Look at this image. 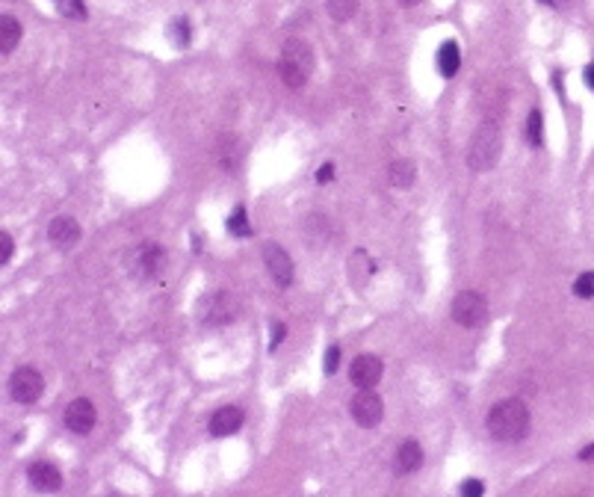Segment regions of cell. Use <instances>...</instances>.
<instances>
[{
  "label": "cell",
  "mask_w": 594,
  "mask_h": 497,
  "mask_svg": "<svg viewBox=\"0 0 594 497\" xmlns=\"http://www.w3.org/2000/svg\"><path fill=\"white\" fill-rule=\"evenodd\" d=\"M485 426L494 441H520L530 433V409L520 400H503L488 411Z\"/></svg>",
  "instance_id": "cell-1"
},
{
  "label": "cell",
  "mask_w": 594,
  "mask_h": 497,
  "mask_svg": "<svg viewBox=\"0 0 594 497\" xmlns=\"http://www.w3.org/2000/svg\"><path fill=\"white\" fill-rule=\"evenodd\" d=\"M278 72L290 89H302L313 72V51L305 39H290L278 59Z\"/></svg>",
  "instance_id": "cell-2"
},
{
  "label": "cell",
  "mask_w": 594,
  "mask_h": 497,
  "mask_svg": "<svg viewBox=\"0 0 594 497\" xmlns=\"http://www.w3.org/2000/svg\"><path fill=\"white\" fill-rule=\"evenodd\" d=\"M500 148H503V137L500 127L494 122H485L479 130L473 134L470 148H467V166L473 172H488L494 163L500 160Z\"/></svg>",
  "instance_id": "cell-3"
},
{
  "label": "cell",
  "mask_w": 594,
  "mask_h": 497,
  "mask_svg": "<svg viewBox=\"0 0 594 497\" xmlns=\"http://www.w3.org/2000/svg\"><path fill=\"white\" fill-rule=\"evenodd\" d=\"M488 317V302L482 293L476 290H461L455 299H453V320L458 326H467V329H476L482 326Z\"/></svg>",
  "instance_id": "cell-4"
},
{
  "label": "cell",
  "mask_w": 594,
  "mask_h": 497,
  "mask_svg": "<svg viewBox=\"0 0 594 497\" xmlns=\"http://www.w3.org/2000/svg\"><path fill=\"white\" fill-rule=\"evenodd\" d=\"M42 391H45V379L36 367H18L9 376V396L15 403H21V406L36 403Z\"/></svg>",
  "instance_id": "cell-5"
},
{
  "label": "cell",
  "mask_w": 594,
  "mask_h": 497,
  "mask_svg": "<svg viewBox=\"0 0 594 497\" xmlns=\"http://www.w3.org/2000/svg\"><path fill=\"white\" fill-rule=\"evenodd\" d=\"M349 409H352L355 423L358 426H367V429L378 426V423H382V418H385V403H382V396H378L373 388L358 391Z\"/></svg>",
  "instance_id": "cell-6"
},
{
  "label": "cell",
  "mask_w": 594,
  "mask_h": 497,
  "mask_svg": "<svg viewBox=\"0 0 594 497\" xmlns=\"http://www.w3.org/2000/svg\"><path fill=\"white\" fill-rule=\"evenodd\" d=\"M382 373H385L382 358H378V355H370V353L358 355V358L352 361V367H349V379H352V385H355V388H361V391L375 388V385H378V379H382Z\"/></svg>",
  "instance_id": "cell-7"
},
{
  "label": "cell",
  "mask_w": 594,
  "mask_h": 497,
  "mask_svg": "<svg viewBox=\"0 0 594 497\" xmlns=\"http://www.w3.org/2000/svg\"><path fill=\"white\" fill-rule=\"evenodd\" d=\"M263 263L272 275V281L278 287H290L293 285V261L278 243H267L263 246Z\"/></svg>",
  "instance_id": "cell-8"
},
{
  "label": "cell",
  "mask_w": 594,
  "mask_h": 497,
  "mask_svg": "<svg viewBox=\"0 0 594 497\" xmlns=\"http://www.w3.org/2000/svg\"><path fill=\"white\" fill-rule=\"evenodd\" d=\"M62 421H65V426H69L71 433L86 435V433H92V426L98 421V411H95L92 400H86V396H77V400H71L69 409H65V418Z\"/></svg>",
  "instance_id": "cell-9"
},
{
  "label": "cell",
  "mask_w": 594,
  "mask_h": 497,
  "mask_svg": "<svg viewBox=\"0 0 594 497\" xmlns=\"http://www.w3.org/2000/svg\"><path fill=\"white\" fill-rule=\"evenodd\" d=\"M237 317V299L231 293L219 290L204 299V323L210 326H222V323H231Z\"/></svg>",
  "instance_id": "cell-10"
},
{
  "label": "cell",
  "mask_w": 594,
  "mask_h": 497,
  "mask_svg": "<svg viewBox=\"0 0 594 497\" xmlns=\"http://www.w3.org/2000/svg\"><path fill=\"white\" fill-rule=\"evenodd\" d=\"M27 476H30V486L42 494H54V491L62 489V474H59L57 465H51V462H33Z\"/></svg>",
  "instance_id": "cell-11"
},
{
  "label": "cell",
  "mask_w": 594,
  "mask_h": 497,
  "mask_svg": "<svg viewBox=\"0 0 594 497\" xmlns=\"http://www.w3.org/2000/svg\"><path fill=\"white\" fill-rule=\"evenodd\" d=\"M240 426H243V409H237V406H222L213 411V418H210V433L216 438L234 435Z\"/></svg>",
  "instance_id": "cell-12"
},
{
  "label": "cell",
  "mask_w": 594,
  "mask_h": 497,
  "mask_svg": "<svg viewBox=\"0 0 594 497\" xmlns=\"http://www.w3.org/2000/svg\"><path fill=\"white\" fill-rule=\"evenodd\" d=\"M47 237H51V243L57 248H74L80 240V225L71 217H57L51 222V228H47Z\"/></svg>",
  "instance_id": "cell-13"
},
{
  "label": "cell",
  "mask_w": 594,
  "mask_h": 497,
  "mask_svg": "<svg viewBox=\"0 0 594 497\" xmlns=\"http://www.w3.org/2000/svg\"><path fill=\"white\" fill-rule=\"evenodd\" d=\"M420 465H423V447L417 441H405L400 450H396L393 471L396 474H414Z\"/></svg>",
  "instance_id": "cell-14"
},
{
  "label": "cell",
  "mask_w": 594,
  "mask_h": 497,
  "mask_svg": "<svg viewBox=\"0 0 594 497\" xmlns=\"http://www.w3.org/2000/svg\"><path fill=\"white\" fill-rule=\"evenodd\" d=\"M163 263H166V252H163L157 243H145V246L139 248V273H142L145 278L160 275Z\"/></svg>",
  "instance_id": "cell-15"
},
{
  "label": "cell",
  "mask_w": 594,
  "mask_h": 497,
  "mask_svg": "<svg viewBox=\"0 0 594 497\" xmlns=\"http://www.w3.org/2000/svg\"><path fill=\"white\" fill-rule=\"evenodd\" d=\"M24 36V27L12 15H0V54H12Z\"/></svg>",
  "instance_id": "cell-16"
},
{
  "label": "cell",
  "mask_w": 594,
  "mask_h": 497,
  "mask_svg": "<svg viewBox=\"0 0 594 497\" xmlns=\"http://www.w3.org/2000/svg\"><path fill=\"white\" fill-rule=\"evenodd\" d=\"M375 273V263L370 261V255L367 252H358L349 258V270H346V275H349V281L352 285H358V287H364L367 285V278Z\"/></svg>",
  "instance_id": "cell-17"
},
{
  "label": "cell",
  "mask_w": 594,
  "mask_h": 497,
  "mask_svg": "<svg viewBox=\"0 0 594 497\" xmlns=\"http://www.w3.org/2000/svg\"><path fill=\"white\" fill-rule=\"evenodd\" d=\"M458 65H461L458 45H455V42H443L441 51H438V72H441L443 77H455Z\"/></svg>",
  "instance_id": "cell-18"
},
{
  "label": "cell",
  "mask_w": 594,
  "mask_h": 497,
  "mask_svg": "<svg viewBox=\"0 0 594 497\" xmlns=\"http://www.w3.org/2000/svg\"><path fill=\"white\" fill-rule=\"evenodd\" d=\"M388 178H390V184H393L396 190H408L411 184H414V163H411V160H396V163H390Z\"/></svg>",
  "instance_id": "cell-19"
},
{
  "label": "cell",
  "mask_w": 594,
  "mask_h": 497,
  "mask_svg": "<svg viewBox=\"0 0 594 497\" xmlns=\"http://www.w3.org/2000/svg\"><path fill=\"white\" fill-rule=\"evenodd\" d=\"M325 9L334 21H349L358 15V0H325Z\"/></svg>",
  "instance_id": "cell-20"
},
{
  "label": "cell",
  "mask_w": 594,
  "mask_h": 497,
  "mask_svg": "<svg viewBox=\"0 0 594 497\" xmlns=\"http://www.w3.org/2000/svg\"><path fill=\"white\" fill-rule=\"evenodd\" d=\"M169 39H172L175 47H187L190 39H192V27H190V21H187V18H175V21L169 24Z\"/></svg>",
  "instance_id": "cell-21"
},
{
  "label": "cell",
  "mask_w": 594,
  "mask_h": 497,
  "mask_svg": "<svg viewBox=\"0 0 594 497\" xmlns=\"http://www.w3.org/2000/svg\"><path fill=\"white\" fill-rule=\"evenodd\" d=\"M228 231H231V234H237V237H249V234H252L249 213H245V207H243V205H240L234 213H231V219H228Z\"/></svg>",
  "instance_id": "cell-22"
},
{
  "label": "cell",
  "mask_w": 594,
  "mask_h": 497,
  "mask_svg": "<svg viewBox=\"0 0 594 497\" xmlns=\"http://www.w3.org/2000/svg\"><path fill=\"white\" fill-rule=\"evenodd\" d=\"M57 9L65 15V18H77V21H83L86 18V4L83 0H54Z\"/></svg>",
  "instance_id": "cell-23"
},
{
  "label": "cell",
  "mask_w": 594,
  "mask_h": 497,
  "mask_svg": "<svg viewBox=\"0 0 594 497\" xmlns=\"http://www.w3.org/2000/svg\"><path fill=\"white\" fill-rule=\"evenodd\" d=\"M526 137H530V142L538 148L541 139H544V119H541V113L532 110L530 113V122H526Z\"/></svg>",
  "instance_id": "cell-24"
},
{
  "label": "cell",
  "mask_w": 594,
  "mask_h": 497,
  "mask_svg": "<svg viewBox=\"0 0 594 497\" xmlns=\"http://www.w3.org/2000/svg\"><path fill=\"white\" fill-rule=\"evenodd\" d=\"M573 293L580 296V299H591V296H594V273H583L580 278H576Z\"/></svg>",
  "instance_id": "cell-25"
},
{
  "label": "cell",
  "mask_w": 594,
  "mask_h": 497,
  "mask_svg": "<svg viewBox=\"0 0 594 497\" xmlns=\"http://www.w3.org/2000/svg\"><path fill=\"white\" fill-rule=\"evenodd\" d=\"M12 252H15V243H12V237L6 234V231H0V267H4V263H9Z\"/></svg>",
  "instance_id": "cell-26"
},
{
  "label": "cell",
  "mask_w": 594,
  "mask_h": 497,
  "mask_svg": "<svg viewBox=\"0 0 594 497\" xmlns=\"http://www.w3.org/2000/svg\"><path fill=\"white\" fill-rule=\"evenodd\" d=\"M485 494V486L479 479H467L465 486H461V497H482Z\"/></svg>",
  "instance_id": "cell-27"
},
{
  "label": "cell",
  "mask_w": 594,
  "mask_h": 497,
  "mask_svg": "<svg viewBox=\"0 0 594 497\" xmlns=\"http://www.w3.org/2000/svg\"><path fill=\"white\" fill-rule=\"evenodd\" d=\"M337 364H340V346H328V353H325V373H334L337 370Z\"/></svg>",
  "instance_id": "cell-28"
},
{
  "label": "cell",
  "mask_w": 594,
  "mask_h": 497,
  "mask_svg": "<svg viewBox=\"0 0 594 497\" xmlns=\"http://www.w3.org/2000/svg\"><path fill=\"white\" fill-rule=\"evenodd\" d=\"M284 335H287V329H284V323H275L272 326V343H269V350H275L278 343L284 341Z\"/></svg>",
  "instance_id": "cell-29"
},
{
  "label": "cell",
  "mask_w": 594,
  "mask_h": 497,
  "mask_svg": "<svg viewBox=\"0 0 594 497\" xmlns=\"http://www.w3.org/2000/svg\"><path fill=\"white\" fill-rule=\"evenodd\" d=\"M332 178H334V166L332 163H322L320 169H317V181H320V184H325V181H332Z\"/></svg>",
  "instance_id": "cell-30"
},
{
  "label": "cell",
  "mask_w": 594,
  "mask_h": 497,
  "mask_svg": "<svg viewBox=\"0 0 594 497\" xmlns=\"http://www.w3.org/2000/svg\"><path fill=\"white\" fill-rule=\"evenodd\" d=\"M580 459H583V462H591V459H594V444L583 447V450H580Z\"/></svg>",
  "instance_id": "cell-31"
},
{
  "label": "cell",
  "mask_w": 594,
  "mask_h": 497,
  "mask_svg": "<svg viewBox=\"0 0 594 497\" xmlns=\"http://www.w3.org/2000/svg\"><path fill=\"white\" fill-rule=\"evenodd\" d=\"M586 83H588V86L594 89V62H591L588 69H586Z\"/></svg>",
  "instance_id": "cell-32"
},
{
  "label": "cell",
  "mask_w": 594,
  "mask_h": 497,
  "mask_svg": "<svg viewBox=\"0 0 594 497\" xmlns=\"http://www.w3.org/2000/svg\"><path fill=\"white\" fill-rule=\"evenodd\" d=\"M402 6H414V4H420V0H400Z\"/></svg>",
  "instance_id": "cell-33"
}]
</instances>
